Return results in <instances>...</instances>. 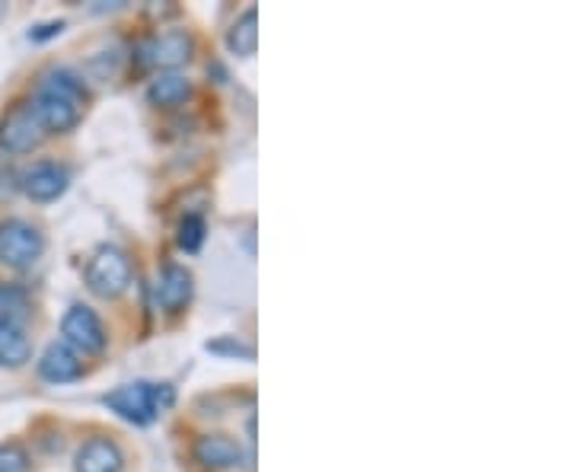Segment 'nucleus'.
I'll list each match as a JSON object with an SVG mask.
<instances>
[{"instance_id": "1", "label": "nucleus", "mask_w": 574, "mask_h": 472, "mask_svg": "<svg viewBox=\"0 0 574 472\" xmlns=\"http://www.w3.org/2000/svg\"><path fill=\"white\" fill-rule=\"evenodd\" d=\"M87 102H90V97H87L83 80L74 70L55 68L38 80L33 109L45 135H68L80 125Z\"/></svg>"}, {"instance_id": "2", "label": "nucleus", "mask_w": 574, "mask_h": 472, "mask_svg": "<svg viewBox=\"0 0 574 472\" xmlns=\"http://www.w3.org/2000/svg\"><path fill=\"white\" fill-rule=\"evenodd\" d=\"M105 408H112L119 418L132 422V425H150L157 415H164L169 405L176 403V390L169 383H125L115 386L112 393H105Z\"/></svg>"}, {"instance_id": "3", "label": "nucleus", "mask_w": 574, "mask_h": 472, "mask_svg": "<svg viewBox=\"0 0 574 472\" xmlns=\"http://www.w3.org/2000/svg\"><path fill=\"white\" fill-rule=\"evenodd\" d=\"M132 259L119 249V246H100L87 266V288L102 297V301H115L132 288Z\"/></svg>"}, {"instance_id": "4", "label": "nucleus", "mask_w": 574, "mask_h": 472, "mask_svg": "<svg viewBox=\"0 0 574 472\" xmlns=\"http://www.w3.org/2000/svg\"><path fill=\"white\" fill-rule=\"evenodd\" d=\"M42 252H45V236L35 224L23 217L0 221V266L26 271L42 259Z\"/></svg>"}, {"instance_id": "5", "label": "nucleus", "mask_w": 574, "mask_h": 472, "mask_svg": "<svg viewBox=\"0 0 574 472\" xmlns=\"http://www.w3.org/2000/svg\"><path fill=\"white\" fill-rule=\"evenodd\" d=\"M45 141V128L35 115L33 102H16L3 119H0V150L3 154H33Z\"/></svg>"}, {"instance_id": "6", "label": "nucleus", "mask_w": 574, "mask_h": 472, "mask_svg": "<svg viewBox=\"0 0 574 472\" xmlns=\"http://www.w3.org/2000/svg\"><path fill=\"white\" fill-rule=\"evenodd\" d=\"M192 55H195V38L185 30H169V33L150 35L144 42V48H140V61L147 68L169 70V74L176 68H182V65H189Z\"/></svg>"}, {"instance_id": "7", "label": "nucleus", "mask_w": 574, "mask_h": 472, "mask_svg": "<svg viewBox=\"0 0 574 472\" xmlns=\"http://www.w3.org/2000/svg\"><path fill=\"white\" fill-rule=\"evenodd\" d=\"M61 336H65V345H70L77 355H100L105 348V338H109L97 310H90L87 304H74L65 313Z\"/></svg>"}, {"instance_id": "8", "label": "nucleus", "mask_w": 574, "mask_h": 472, "mask_svg": "<svg viewBox=\"0 0 574 472\" xmlns=\"http://www.w3.org/2000/svg\"><path fill=\"white\" fill-rule=\"evenodd\" d=\"M20 186H23V192H26L33 202H55V199H61V195L68 192L70 172L68 167H61V164H55V160H38V164H33V167L20 176Z\"/></svg>"}, {"instance_id": "9", "label": "nucleus", "mask_w": 574, "mask_h": 472, "mask_svg": "<svg viewBox=\"0 0 574 472\" xmlns=\"http://www.w3.org/2000/svg\"><path fill=\"white\" fill-rule=\"evenodd\" d=\"M74 470L77 472H122L125 470V453L115 440L90 438L83 440L74 453Z\"/></svg>"}, {"instance_id": "10", "label": "nucleus", "mask_w": 574, "mask_h": 472, "mask_svg": "<svg viewBox=\"0 0 574 472\" xmlns=\"http://www.w3.org/2000/svg\"><path fill=\"white\" fill-rule=\"evenodd\" d=\"M195 460L204 470H237L246 463V453L239 447V440L227 435H202L195 440Z\"/></svg>"}, {"instance_id": "11", "label": "nucleus", "mask_w": 574, "mask_h": 472, "mask_svg": "<svg viewBox=\"0 0 574 472\" xmlns=\"http://www.w3.org/2000/svg\"><path fill=\"white\" fill-rule=\"evenodd\" d=\"M80 373H83V358L65 341H52L38 358V377L48 383H70Z\"/></svg>"}, {"instance_id": "12", "label": "nucleus", "mask_w": 574, "mask_h": 472, "mask_svg": "<svg viewBox=\"0 0 574 472\" xmlns=\"http://www.w3.org/2000/svg\"><path fill=\"white\" fill-rule=\"evenodd\" d=\"M195 278L185 266H167L160 274V304L167 313H179L182 306L192 301Z\"/></svg>"}, {"instance_id": "13", "label": "nucleus", "mask_w": 574, "mask_h": 472, "mask_svg": "<svg viewBox=\"0 0 574 472\" xmlns=\"http://www.w3.org/2000/svg\"><path fill=\"white\" fill-rule=\"evenodd\" d=\"M33 361V338L26 326H0V368L20 371Z\"/></svg>"}, {"instance_id": "14", "label": "nucleus", "mask_w": 574, "mask_h": 472, "mask_svg": "<svg viewBox=\"0 0 574 472\" xmlns=\"http://www.w3.org/2000/svg\"><path fill=\"white\" fill-rule=\"evenodd\" d=\"M256 45H259V10L249 7V10L239 13L237 20H234V26L227 30V48L237 58H252Z\"/></svg>"}, {"instance_id": "15", "label": "nucleus", "mask_w": 574, "mask_h": 472, "mask_svg": "<svg viewBox=\"0 0 574 472\" xmlns=\"http://www.w3.org/2000/svg\"><path fill=\"white\" fill-rule=\"evenodd\" d=\"M192 97V80L182 77V74H160L150 87H147V100L154 105H182V102Z\"/></svg>"}, {"instance_id": "16", "label": "nucleus", "mask_w": 574, "mask_h": 472, "mask_svg": "<svg viewBox=\"0 0 574 472\" xmlns=\"http://www.w3.org/2000/svg\"><path fill=\"white\" fill-rule=\"evenodd\" d=\"M30 294L20 284H0V326H26Z\"/></svg>"}, {"instance_id": "17", "label": "nucleus", "mask_w": 574, "mask_h": 472, "mask_svg": "<svg viewBox=\"0 0 574 472\" xmlns=\"http://www.w3.org/2000/svg\"><path fill=\"white\" fill-rule=\"evenodd\" d=\"M204 234H207V227H204V217L202 214H185L182 217V224H179V246L185 249V252H199L204 243Z\"/></svg>"}, {"instance_id": "18", "label": "nucleus", "mask_w": 574, "mask_h": 472, "mask_svg": "<svg viewBox=\"0 0 574 472\" xmlns=\"http://www.w3.org/2000/svg\"><path fill=\"white\" fill-rule=\"evenodd\" d=\"M0 472H30V450L20 440L0 443Z\"/></svg>"}, {"instance_id": "19", "label": "nucleus", "mask_w": 574, "mask_h": 472, "mask_svg": "<svg viewBox=\"0 0 574 472\" xmlns=\"http://www.w3.org/2000/svg\"><path fill=\"white\" fill-rule=\"evenodd\" d=\"M207 351H214V355H227V358H246V361H252V348L249 345H243L239 338H214V341H207L204 345Z\"/></svg>"}, {"instance_id": "20", "label": "nucleus", "mask_w": 574, "mask_h": 472, "mask_svg": "<svg viewBox=\"0 0 574 472\" xmlns=\"http://www.w3.org/2000/svg\"><path fill=\"white\" fill-rule=\"evenodd\" d=\"M61 33H65V20H52V23H38L35 30H30V38L33 42H48V38Z\"/></svg>"}, {"instance_id": "21", "label": "nucleus", "mask_w": 574, "mask_h": 472, "mask_svg": "<svg viewBox=\"0 0 574 472\" xmlns=\"http://www.w3.org/2000/svg\"><path fill=\"white\" fill-rule=\"evenodd\" d=\"M3 16H7V3L0 0V20H3Z\"/></svg>"}]
</instances>
